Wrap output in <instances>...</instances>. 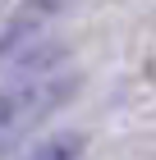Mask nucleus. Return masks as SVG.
<instances>
[{"label":"nucleus","mask_w":156,"mask_h":160,"mask_svg":"<svg viewBox=\"0 0 156 160\" xmlns=\"http://www.w3.org/2000/svg\"><path fill=\"white\" fill-rule=\"evenodd\" d=\"M60 55V46H28L23 55H14V73L0 82V156H9L73 92L78 73L64 69Z\"/></svg>","instance_id":"1"},{"label":"nucleus","mask_w":156,"mask_h":160,"mask_svg":"<svg viewBox=\"0 0 156 160\" xmlns=\"http://www.w3.org/2000/svg\"><path fill=\"white\" fill-rule=\"evenodd\" d=\"M64 5L69 0H19V9L0 28V64H9L14 55H23L28 46H37V37L64 14Z\"/></svg>","instance_id":"2"},{"label":"nucleus","mask_w":156,"mask_h":160,"mask_svg":"<svg viewBox=\"0 0 156 160\" xmlns=\"http://www.w3.org/2000/svg\"><path fill=\"white\" fill-rule=\"evenodd\" d=\"M78 151H83V137L78 133H60L51 142H41L37 151H28L23 160H78Z\"/></svg>","instance_id":"3"}]
</instances>
